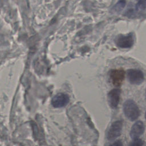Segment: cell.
Returning <instances> with one entry per match:
<instances>
[{
    "label": "cell",
    "instance_id": "7",
    "mask_svg": "<svg viewBox=\"0 0 146 146\" xmlns=\"http://www.w3.org/2000/svg\"><path fill=\"white\" fill-rule=\"evenodd\" d=\"M125 76V72L122 69L112 70L110 72V78L112 84L115 86L121 84Z\"/></svg>",
    "mask_w": 146,
    "mask_h": 146
},
{
    "label": "cell",
    "instance_id": "3",
    "mask_svg": "<svg viewBox=\"0 0 146 146\" xmlns=\"http://www.w3.org/2000/svg\"><path fill=\"white\" fill-rule=\"evenodd\" d=\"M115 43L116 46L120 48H130L134 43L133 36L132 33L127 35H120L117 37Z\"/></svg>",
    "mask_w": 146,
    "mask_h": 146
},
{
    "label": "cell",
    "instance_id": "8",
    "mask_svg": "<svg viewBox=\"0 0 146 146\" xmlns=\"http://www.w3.org/2000/svg\"><path fill=\"white\" fill-rule=\"evenodd\" d=\"M145 126L144 123L140 121H137L135 122L131 127L130 131V136L132 139L139 138L144 132Z\"/></svg>",
    "mask_w": 146,
    "mask_h": 146
},
{
    "label": "cell",
    "instance_id": "10",
    "mask_svg": "<svg viewBox=\"0 0 146 146\" xmlns=\"http://www.w3.org/2000/svg\"><path fill=\"white\" fill-rule=\"evenodd\" d=\"M109 146H123V143L120 140H117L110 144Z\"/></svg>",
    "mask_w": 146,
    "mask_h": 146
},
{
    "label": "cell",
    "instance_id": "11",
    "mask_svg": "<svg viewBox=\"0 0 146 146\" xmlns=\"http://www.w3.org/2000/svg\"><path fill=\"white\" fill-rule=\"evenodd\" d=\"M145 119H146V112H145Z\"/></svg>",
    "mask_w": 146,
    "mask_h": 146
},
{
    "label": "cell",
    "instance_id": "9",
    "mask_svg": "<svg viewBox=\"0 0 146 146\" xmlns=\"http://www.w3.org/2000/svg\"><path fill=\"white\" fill-rule=\"evenodd\" d=\"M143 141L141 139L136 138L134 139L129 144V146H143Z\"/></svg>",
    "mask_w": 146,
    "mask_h": 146
},
{
    "label": "cell",
    "instance_id": "2",
    "mask_svg": "<svg viewBox=\"0 0 146 146\" xmlns=\"http://www.w3.org/2000/svg\"><path fill=\"white\" fill-rule=\"evenodd\" d=\"M127 76L128 81L133 84H140L144 80L143 72L139 69H129L127 71Z\"/></svg>",
    "mask_w": 146,
    "mask_h": 146
},
{
    "label": "cell",
    "instance_id": "6",
    "mask_svg": "<svg viewBox=\"0 0 146 146\" xmlns=\"http://www.w3.org/2000/svg\"><path fill=\"white\" fill-rule=\"evenodd\" d=\"M121 90L119 88H115L111 90L107 95L108 102L109 105L112 108H115L117 107L120 102Z\"/></svg>",
    "mask_w": 146,
    "mask_h": 146
},
{
    "label": "cell",
    "instance_id": "4",
    "mask_svg": "<svg viewBox=\"0 0 146 146\" xmlns=\"http://www.w3.org/2000/svg\"><path fill=\"white\" fill-rule=\"evenodd\" d=\"M123 122L121 120H116L112 123L107 133V138L109 140H112L119 137L121 132Z\"/></svg>",
    "mask_w": 146,
    "mask_h": 146
},
{
    "label": "cell",
    "instance_id": "12",
    "mask_svg": "<svg viewBox=\"0 0 146 146\" xmlns=\"http://www.w3.org/2000/svg\"><path fill=\"white\" fill-rule=\"evenodd\" d=\"M137 1H141V0H137Z\"/></svg>",
    "mask_w": 146,
    "mask_h": 146
},
{
    "label": "cell",
    "instance_id": "5",
    "mask_svg": "<svg viewBox=\"0 0 146 146\" xmlns=\"http://www.w3.org/2000/svg\"><path fill=\"white\" fill-rule=\"evenodd\" d=\"M69 100V96L67 94L59 93L52 98L51 104L55 108H62L68 103Z\"/></svg>",
    "mask_w": 146,
    "mask_h": 146
},
{
    "label": "cell",
    "instance_id": "1",
    "mask_svg": "<svg viewBox=\"0 0 146 146\" xmlns=\"http://www.w3.org/2000/svg\"><path fill=\"white\" fill-rule=\"evenodd\" d=\"M123 111L125 116L131 121L136 120L140 115V110L134 101L128 99L123 104Z\"/></svg>",
    "mask_w": 146,
    "mask_h": 146
}]
</instances>
